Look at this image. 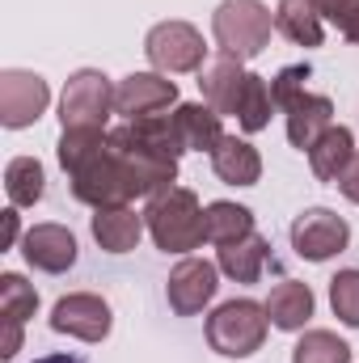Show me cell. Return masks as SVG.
<instances>
[{
	"label": "cell",
	"instance_id": "6da1fadb",
	"mask_svg": "<svg viewBox=\"0 0 359 363\" xmlns=\"http://www.w3.org/2000/svg\"><path fill=\"white\" fill-rule=\"evenodd\" d=\"M60 165L72 182V194L81 203L97 207H123L140 199V186L131 178L127 161L118 157L106 127H64L60 135Z\"/></svg>",
	"mask_w": 359,
	"mask_h": 363
},
{
	"label": "cell",
	"instance_id": "7a4b0ae2",
	"mask_svg": "<svg viewBox=\"0 0 359 363\" xmlns=\"http://www.w3.org/2000/svg\"><path fill=\"white\" fill-rule=\"evenodd\" d=\"M144 224H148L157 250H165V254H190L207 241V207L186 186H170V190L153 194L144 207Z\"/></svg>",
	"mask_w": 359,
	"mask_h": 363
},
{
	"label": "cell",
	"instance_id": "3957f363",
	"mask_svg": "<svg viewBox=\"0 0 359 363\" xmlns=\"http://www.w3.org/2000/svg\"><path fill=\"white\" fill-rule=\"evenodd\" d=\"M270 26H275V13H270L263 0H224L216 13H211V34H216V47L233 60H258L270 43Z\"/></svg>",
	"mask_w": 359,
	"mask_h": 363
},
{
	"label": "cell",
	"instance_id": "277c9868",
	"mask_svg": "<svg viewBox=\"0 0 359 363\" xmlns=\"http://www.w3.org/2000/svg\"><path fill=\"white\" fill-rule=\"evenodd\" d=\"M267 304L258 300H228L207 317V342L224 359H250L267 342Z\"/></svg>",
	"mask_w": 359,
	"mask_h": 363
},
{
	"label": "cell",
	"instance_id": "5b68a950",
	"mask_svg": "<svg viewBox=\"0 0 359 363\" xmlns=\"http://www.w3.org/2000/svg\"><path fill=\"white\" fill-rule=\"evenodd\" d=\"M110 140H114L118 157L127 161V169H131V178L140 186V194L153 199V194H161V190H170V186L178 182V157L165 152V148H157V144H148L131 123L114 127Z\"/></svg>",
	"mask_w": 359,
	"mask_h": 363
},
{
	"label": "cell",
	"instance_id": "8992f818",
	"mask_svg": "<svg viewBox=\"0 0 359 363\" xmlns=\"http://www.w3.org/2000/svg\"><path fill=\"white\" fill-rule=\"evenodd\" d=\"M144 55L157 72L182 77V72H199L207 60V43L190 21H157L144 38Z\"/></svg>",
	"mask_w": 359,
	"mask_h": 363
},
{
	"label": "cell",
	"instance_id": "52a82bcc",
	"mask_svg": "<svg viewBox=\"0 0 359 363\" xmlns=\"http://www.w3.org/2000/svg\"><path fill=\"white\" fill-rule=\"evenodd\" d=\"M114 114V85L106 72L81 68L68 77V85L60 93V123L64 127H106V118Z\"/></svg>",
	"mask_w": 359,
	"mask_h": 363
},
{
	"label": "cell",
	"instance_id": "ba28073f",
	"mask_svg": "<svg viewBox=\"0 0 359 363\" xmlns=\"http://www.w3.org/2000/svg\"><path fill=\"white\" fill-rule=\"evenodd\" d=\"M351 245V224L330 207H309L292 224V250L309 262H330Z\"/></svg>",
	"mask_w": 359,
	"mask_h": 363
},
{
	"label": "cell",
	"instance_id": "9c48e42d",
	"mask_svg": "<svg viewBox=\"0 0 359 363\" xmlns=\"http://www.w3.org/2000/svg\"><path fill=\"white\" fill-rule=\"evenodd\" d=\"M51 106V85L38 72L26 68H4L0 72V123L9 131H21L30 123H38Z\"/></svg>",
	"mask_w": 359,
	"mask_h": 363
},
{
	"label": "cell",
	"instance_id": "30bf717a",
	"mask_svg": "<svg viewBox=\"0 0 359 363\" xmlns=\"http://www.w3.org/2000/svg\"><path fill=\"white\" fill-rule=\"evenodd\" d=\"M110 325H114V313L93 291H72V296L55 300V308H51V330L81 338V342H101L110 334Z\"/></svg>",
	"mask_w": 359,
	"mask_h": 363
},
{
	"label": "cell",
	"instance_id": "8fae6325",
	"mask_svg": "<svg viewBox=\"0 0 359 363\" xmlns=\"http://www.w3.org/2000/svg\"><path fill=\"white\" fill-rule=\"evenodd\" d=\"M216 287H220V267H216V262L182 258L178 267L170 271L165 296H170V308H174L178 317H194V313H203V308L216 300Z\"/></svg>",
	"mask_w": 359,
	"mask_h": 363
},
{
	"label": "cell",
	"instance_id": "7c38bea8",
	"mask_svg": "<svg viewBox=\"0 0 359 363\" xmlns=\"http://www.w3.org/2000/svg\"><path fill=\"white\" fill-rule=\"evenodd\" d=\"M174 101H178V85L165 72H131L114 85V114H123L127 123L144 114H161Z\"/></svg>",
	"mask_w": 359,
	"mask_h": 363
},
{
	"label": "cell",
	"instance_id": "4fadbf2b",
	"mask_svg": "<svg viewBox=\"0 0 359 363\" xmlns=\"http://www.w3.org/2000/svg\"><path fill=\"white\" fill-rule=\"evenodd\" d=\"M245 81H250L245 64H241V60H233V55H224V51H220L211 64H203V72H199L203 101H207L216 114H224V118H237V106H241Z\"/></svg>",
	"mask_w": 359,
	"mask_h": 363
},
{
	"label": "cell",
	"instance_id": "5bb4252c",
	"mask_svg": "<svg viewBox=\"0 0 359 363\" xmlns=\"http://www.w3.org/2000/svg\"><path fill=\"white\" fill-rule=\"evenodd\" d=\"M283 118H287V140H292V148H300V152H309L330 127H334V101L326 97V93H300V97H292L287 106H283Z\"/></svg>",
	"mask_w": 359,
	"mask_h": 363
},
{
	"label": "cell",
	"instance_id": "9a60e30c",
	"mask_svg": "<svg viewBox=\"0 0 359 363\" xmlns=\"http://www.w3.org/2000/svg\"><path fill=\"white\" fill-rule=\"evenodd\" d=\"M21 254L30 267L47 274H64L68 267H77V237L64 224H34L21 237Z\"/></svg>",
	"mask_w": 359,
	"mask_h": 363
},
{
	"label": "cell",
	"instance_id": "2e32d148",
	"mask_svg": "<svg viewBox=\"0 0 359 363\" xmlns=\"http://www.w3.org/2000/svg\"><path fill=\"white\" fill-rule=\"evenodd\" d=\"M313 308H317L313 287H309V283H300V279H283L279 287H270V296H267L270 325H275V330H283V334L304 330V325H309V317H313Z\"/></svg>",
	"mask_w": 359,
	"mask_h": 363
},
{
	"label": "cell",
	"instance_id": "e0dca14e",
	"mask_svg": "<svg viewBox=\"0 0 359 363\" xmlns=\"http://www.w3.org/2000/svg\"><path fill=\"white\" fill-rule=\"evenodd\" d=\"M144 216H136L127 203L123 207H97L93 216V241L106 250V254H131L144 237Z\"/></svg>",
	"mask_w": 359,
	"mask_h": 363
},
{
	"label": "cell",
	"instance_id": "ac0fdd59",
	"mask_svg": "<svg viewBox=\"0 0 359 363\" xmlns=\"http://www.w3.org/2000/svg\"><path fill=\"white\" fill-rule=\"evenodd\" d=\"M211 169H216V178L228 182V186H258V178H263V157H258V148L250 140L224 135L211 148Z\"/></svg>",
	"mask_w": 359,
	"mask_h": 363
},
{
	"label": "cell",
	"instance_id": "d6986e66",
	"mask_svg": "<svg viewBox=\"0 0 359 363\" xmlns=\"http://www.w3.org/2000/svg\"><path fill=\"white\" fill-rule=\"evenodd\" d=\"M275 30L292 38L296 47H321L326 38V17L313 0H279L275 4Z\"/></svg>",
	"mask_w": 359,
	"mask_h": 363
},
{
	"label": "cell",
	"instance_id": "ffe728a7",
	"mask_svg": "<svg viewBox=\"0 0 359 363\" xmlns=\"http://www.w3.org/2000/svg\"><path fill=\"white\" fill-rule=\"evenodd\" d=\"M267 258H270V245L258 233L216 250V267H220V274H228L233 283H258L263 271H267Z\"/></svg>",
	"mask_w": 359,
	"mask_h": 363
},
{
	"label": "cell",
	"instance_id": "44dd1931",
	"mask_svg": "<svg viewBox=\"0 0 359 363\" xmlns=\"http://www.w3.org/2000/svg\"><path fill=\"white\" fill-rule=\"evenodd\" d=\"M174 118H178V135L186 144V152H211L224 140V127H220L224 114H216L207 101H182L174 110Z\"/></svg>",
	"mask_w": 359,
	"mask_h": 363
},
{
	"label": "cell",
	"instance_id": "7402d4cb",
	"mask_svg": "<svg viewBox=\"0 0 359 363\" xmlns=\"http://www.w3.org/2000/svg\"><path fill=\"white\" fill-rule=\"evenodd\" d=\"M355 135H351V127H343V123H334L313 148H309V165H313V174L321 182H338L343 178V169L355 161Z\"/></svg>",
	"mask_w": 359,
	"mask_h": 363
},
{
	"label": "cell",
	"instance_id": "603a6c76",
	"mask_svg": "<svg viewBox=\"0 0 359 363\" xmlns=\"http://www.w3.org/2000/svg\"><path fill=\"white\" fill-rule=\"evenodd\" d=\"M254 233V211L241 207V203H228V199H216L207 203V241L220 250V245H233L241 237Z\"/></svg>",
	"mask_w": 359,
	"mask_h": 363
},
{
	"label": "cell",
	"instance_id": "cb8c5ba5",
	"mask_svg": "<svg viewBox=\"0 0 359 363\" xmlns=\"http://www.w3.org/2000/svg\"><path fill=\"white\" fill-rule=\"evenodd\" d=\"M43 190H47V174L34 157H13L4 165V194L13 207H34L43 199Z\"/></svg>",
	"mask_w": 359,
	"mask_h": 363
},
{
	"label": "cell",
	"instance_id": "d4e9b609",
	"mask_svg": "<svg viewBox=\"0 0 359 363\" xmlns=\"http://www.w3.org/2000/svg\"><path fill=\"white\" fill-rule=\"evenodd\" d=\"M270 110H275V93H270V81L267 77H258V72H250V81H245V93H241V106H237V127L241 131H263L270 123Z\"/></svg>",
	"mask_w": 359,
	"mask_h": 363
},
{
	"label": "cell",
	"instance_id": "484cf974",
	"mask_svg": "<svg viewBox=\"0 0 359 363\" xmlns=\"http://www.w3.org/2000/svg\"><path fill=\"white\" fill-rule=\"evenodd\" d=\"M292 363H351V347L338 334H330V330H309L296 342Z\"/></svg>",
	"mask_w": 359,
	"mask_h": 363
},
{
	"label": "cell",
	"instance_id": "4316f807",
	"mask_svg": "<svg viewBox=\"0 0 359 363\" xmlns=\"http://www.w3.org/2000/svg\"><path fill=\"white\" fill-rule=\"evenodd\" d=\"M0 308H4V317H13V321H30L34 313H38V291L21 279V274H0Z\"/></svg>",
	"mask_w": 359,
	"mask_h": 363
},
{
	"label": "cell",
	"instance_id": "83f0119b",
	"mask_svg": "<svg viewBox=\"0 0 359 363\" xmlns=\"http://www.w3.org/2000/svg\"><path fill=\"white\" fill-rule=\"evenodd\" d=\"M330 308L343 325L359 330V271H338L330 279Z\"/></svg>",
	"mask_w": 359,
	"mask_h": 363
},
{
	"label": "cell",
	"instance_id": "f1b7e54d",
	"mask_svg": "<svg viewBox=\"0 0 359 363\" xmlns=\"http://www.w3.org/2000/svg\"><path fill=\"white\" fill-rule=\"evenodd\" d=\"M309 77H313V72H309V64H287V68H283V72H279V77L270 81L275 106L283 110V106H287L292 97H300V93H304V85H309Z\"/></svg>",
	"mask_w": 359,
	"mask_h": 363
},
{
	"label": "cell",
	"instance_id": "f546056e",
	"mask_svg": "<svg viewBox=\"0 0 359 363\" xmlns=\"http://www.w3.org/2000/svg\"><path fill=\"white\" fill-rule=\"evenodd\" d=\"M317 9H321V17H326L330 26H338L343 34L359 21V0H317Z\"/></svg>",
	"mask_w": 359,
	"mask_h": 363
},
{
	"label": "cell",
	"instance_id": "4dcf8cb0",
	"mask_svg": "<svg viewBox=\"0 0 359 363\" xmlns=\"http://www.w3.org/2000/svg\"><path fill=\"white\" fill-rule=\"evenodd\" d=\"M334 186H338V190H343L351 203H359V157L351 161V165H347V169H343V178L334 182Z\"/></svg>",
	"mask_w": 359,
	"mask_h": 363
},
{
	"label": "cell",
	"instance_id": "1f68e13d",
	"mask_svg": "<svg viewBox=\"0 0 359 363\" xmlns=\"http://www.w3.org/2000/svg\"><path fill=\"white\" fill-rule=\"evenodd\" d=\"M4 325H9V330H4V351H0V355H4V359H13V355L21 351V321L4 317Z\"/></svg>",
	"mask_w": 359,
	"mask_h": 363
},
{
	"label": "cell",
	"instance_id": "d6a6232c",
	"mask_svg": "<svg viewBox=\"0 0 359 363\" xmlns=\"http://www.w3.org/2000/svg\"><path fill=\"white\" fill-rule=\"evenodd\" d=\"M0 216H4V237H0V245L13 250V245H17V207H9V211H0Z\"/></svg>",
	"mask_w": 359,
	"mask_h": 363
},
{
	"label": "cell",
	"instance_id": "836d02e7",
	"mask_svg": "<svg viewBox=\"0 0 359 363\" xmlns=\"http://www.w3.org/2000/svg\"><path fill=\"white\" fill-rule=\"evenodd\" d=\"M34 363H81V359H72V355H43V359H34Z\"/></svg>",
	"mask_w": 359,
	"mask_h": 363
},
{
	"label": "cell",
	"instance_id": "e575fe53",
	"mask_svg": "<svg viewBox=\"0 0 359 363\" xmlns=\"http://www.w3.org/2000/svg\"><path fill=\"white\" fill-rule=\"evenodd\" d=\"M343 38H347V43H359V21L351 26V30H347V34H343Z\"/></svg>",
	"mask_w": 359,
	"mask_h": 363
},
{
	"label": "cell",
	"instance_id": "d590c367",
	"mask_svg": "<svg viewBox=\"0 0 359 363\" xmlns=\"http://www.w3.org/2000/svg\"><path fill=\"white\" fill-rule=\"evenodd\" d=\"M313 4H317V0H313Z\"/></svg>",
	"mask_w": 359,
	"mask_h": 363
}]
</instances>
